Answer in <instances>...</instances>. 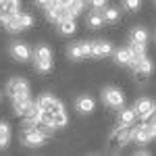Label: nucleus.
Returning <instances> with one entry per match:
<instances>
[{"mask_svg":"<svg viewBox=\"0 0 156 156\" xmlns=\"http://www.w3.org/2000/svg\"><path fill=\"white\" fill-rule=\"evenodd\" d=\"M36 102H37V106L42 108V123H46L52 129L67 127L69 115H67V110H65V104H62L56 96H52V94H42Z\"/></svg>","mask_w":156,"mask_h":156,"instance_id":"f257e3e1","label":"nucleus"},{"mask_svg":"<svg viewBox=\"0 0 156 156\" xmlns=\"http://www.w3.org/2000/svg\"><path fill=\"white\" fill-rule=\"evenodd\" d=\"M6 94L12 102V110L17 117H21L25 112V108L31 104V87H29V81L25 77H11L6 81Z\"/></svg>","mask_w":156,"mask_h":156,"instance_id":"f03ea898","label":"nucleus"},{"mask_svg":"<svg viewBox=\"0 0 156 156\" xmlns=\"http://www.w3.org/2000/svg\"><path fill=\"white\" fill-rule=\"evenodd\" d=\"M48 133L44 131L40 125H23L21 133H19V140L25 148H40L48 142Z\"/></svg>","mask_w":156,"mask_h":156,"instance_id":"7ed1b4c3","label":"nucleus"},{"mask_svg":"<svg viewBox=\"0 0 156 156\" xmlns=\"http://www.w3.org/2000/svg\"><path fill=\"white\" fill-rule=\"evenodd\" d=\"M31 58H34V67H36L37 73H42V75H46V73L52 71V65H54V60H52V50L46 46V44H37L34 52H31Z\"/></svg>","mask_w":156,"mask_h":156,"instance_id":"20e7f679","label":"nucleus"},{"mask_svg":"<svg viewBox=\"0 0 156 156\" xmlns=\"http://www.w3.org/2000/svg\"><path fill=\"white\" fill-rule=\"evenodd\" d=\"M152 140H156V121H152V123L142 121L140 125L131 127V142L144 146V144H150Z\"/></svg>","mask_w":156,"mask_h":156,"instance_id":"39448f33","label":"nucleus"},{"mask_svg":"<svg viewBox=\"0 0 156 156\" xmlns=\"http://www.w3.org/2000/svg\"><path fill=\"white\" fill-rule=\"evenodd\" d=\"M146 44H148V29L142 25L133 27L129 34V48L133 50V54H146Z\"/></svg>","mask_w":156,"mask_h":156,"instance_id":"423d86ee","label":"nucleus"},{"mask_svg":"<svg viewBox=\"0 0 156 156\" xmlns=\"http://www.w3.org/2000/svg\"><path fill=\"white\" fill-rule=\"evenodd\" d=\"M102 102L108 108H123L125 106V92L119 90V87L108 85V87L102 90Z\"/></svg>","mask_w":156,"mask_h":156,"instance_id":"0eeeda50","label":"nucleus"},{"mask_svg":"<svg viewBox=\"0 0 156 156\" xmlns=\"http://www.w3.org/2000/svg\"><path fill=\"white\" fill-rule=\"evenodd\" d=\"M154 100H150V98H137L135 100V104H133V110H135V115H137V119L140 121H150L152 119V115H154Z\"/></svg>","mask_w":156,"mask_h":156,"instance_id":"6e6552de","label":"nucleus"},{"mask_svg":"<svg viewBox=\"0 0 156 156\" xmlns=\"http://www.w3.org/2000/svg\"><path fill=\"white\" fill-rule=\"evenodd\" d=\"M9 54H11L17 62H23V65L31 58V50H29V46H27L25 42H21V40L12 42L11 46H9Z\"/></svg>","mask_w":156,"mask_h":156,"instance_id":"1a4fd4ad","label":"nucleus"},{"mask_svg":"<svg viewBox=\"0 0 156 156\" xmlns=\"http://www.w3.org/2000/svg\"><path fill=\"white\" fill-rule=\"evenodd\" d=\"M69 58L71 60H83L87 56H92V42H77V44H71L69 50H67Z\"/></svg>","mask_w":156,"mask_h":156,"instance_id":"9d476101","label":"nucleus"},{"mask_svg":"<svg viewBox=\"0 0 156 156\" xmlns=\"http://www.w3.org/2000/svg\"><path fill=\"white\" fill-rule=\"evenodd\" d=\"M21 119H23V125H40L42 123V108L37 106L36 100H31V104L25 108Z\"/></svg>","mask_w":156,"mask_h":156,"instance_id":"9b49d317","label":"nucleus"},{"mask_svg":"<svg viewBox=\"0 0 156 156\" xmlns=\"http://www.w3.org/2000/svg\"><path fill=\"white\" fill-rule=\"evenodd\" d=\"M21 11V0H0V23Z\"/></svg>","mask_w":156,"mask_h":156,"instance_id":"f8f14e48","label":"nucleus"},{"mask_svg":"<svg viewBox=\"0 0 156 156\" xmlns=\"http://www.w3.org/2000/svg\"><path fill=\"white\" fill-rule=\"evenodd\" d=\"M75 110L79 115H92L96 110V100L92 96H77V100H75Z\"/></svg>","mask_w":156,"mask_h":156,"instance_id":"ddd939ff","label":"nucleus"},{"mask_svg":"<svg viewBox=\"0 0 156 156\" xmlns=\"http://www.w3.org/2000/svg\"><path fill=\"white\" fill-rule=\"evenodd\" d=\"M112 52V44L106 40H94L92 42V58H104Z\"/></svg>","mask_w":156,"mask_h":156,"instance_id":"4468645a","label":"nucleus"},{"mask_svg":"<svg viewBox=\"0 0 156 156\" xmlns=\"http://www.w3.org/2000/svg\"><path fill=\"white\" fill-rule=\"evenodd\" d=\"M135 119H137V115H135L133 106L131 108L123 106V110H119V117H117V125H121V127H133Z\"/></svg>","mask_w":156,"mask_h":156,"instance_id":"2eb2a0df","label":"nucleus"},{"mask_svg":"<svg viewBox=\"0 0 156 156\" xmlns=\"http://www.w3.org/2000/svg\"><path fill=\"white\" fill-rule=\"evenodd\" d=\"M110 135H112V140L119 146H127L131 142V127H121V125H117Z\"/></svg>","mask_w":156,"mask_h":156,"instance_id":"dca6fc26","label":"nucleus"},{"mask_svg":"<svg viewBox=\"0 0 156 156\" xmlns=\"http://www.w3.org/2000/svg\"><path fill=\"white\" fill-rule=\"evenodd\" d=\"M102 25H104L102 11H92L87 17H85V27H87V29H100Z\"/></svg>","mask_w":156,"mask_h":156,"instance_id":"f3484780","label":"nucleus"},{"mask_svg":"<svg viewBox=\"0 0 156 156\" xmlns=\"http://www.w3.org/2000/svg\"><path fill=\"white\" fill-rule=\"evenodd\" d=\"M58 31L62 36H73L77 31V23H75V17H65L62 21H58Z\"/></svg>","mask_w":156,"mask_h":156,"instance_id":"a211bd4d","label":"nucleus"},{"mask_svg":"<svg viewBox=\"0 0 156 156\" xmlns=\"http://www.w3.org/2000/svg\"><path fill=\"white\" fill-rule=\"evenodd\" d=\"M131 58H133V52H131V48H129V46H127V48H119V50H115V62H117V65L129 67Z\"/></svg>","mask_w":156,"mask_h":156,"instance_id":"6ab92c4d","label":"nucleus"},{"mask_svg":"<svg viewBox=\"0 0 156 156\" xmlns=\"http://www.w3.org/2000/svg\"><path fill=\"white\" fill-rule=\"evenodd\" d=\"M11 144V125L6 121H0V150Z\"/></svg>","mask_w":156,"mask_h":156,"instance_id":"aec40b11","label":"nucleus"},{"mask_svg":"<svg viewBox=\"0 0 156 156\" xmlns=\"http://www.w3.org/2000/svg\"><path fill=\"white\" fill-rule=\"evenodd\" d=\"M102 17H104V23H117L121 19V12H119V9H115V6H106V9L102 11Z\"/></svg>","mask_w":156,"mask_h":156,"instance_id":"412c9836","label":"nucleus"},{"mask_svg":"<svg viewBox=\"0 0 156 156\" xmlns=\"http://www.w3.org/2000/svg\"><path fill=\"white\" fill-rule=\"evenodd\" d=\"M19 23H21V29L27 31V29L34 27V17H31L29 12H21V11H19Z\"/></svg>","mask_w":156,"mask_h":156,"instance_id":"4be33fe9","label":"nucleus"},{"mask_svg":"<svg viewBox=\"0 0 156 156\" xmlns=\"http://www.w3.org/2000/svg\"><path fill=\"white\" fill-rule=\"evenodd\" d=\"M121 4H123V9L129 12H137L142 9V0H121Z\"/></svg>","mask_w":156,"mask_h":156,"instance_id":"5701e85b","label":"nucleus"},{"mask_svg":"<svg viewBox=\"0 0 156 156\" xmlns=\"http://www.w3.org/2000/svg\"><path fill=\"white\" fill-rule=\"evenodd\" d=\"M85 2L90 4L92 11H104L106 9V0H85Z\"/></svg>","mask_w":156,"mask_h":156,"instance_id":"b1692460","label":"nucleus"},{"mask_svg":"<svg viewBox=\"0 0 156 156\" xmlns=\"http://www.w3.org/2000/svg\"><path fill=\"white\" fill-rule=\"evenodd\" d=\"M34 2H36V6H42V9H46L50 4V0H34Z\"/></svg>","mask_w":156,"mask_h":156,"instance_id":"393cba45","label":"nucleus"},{"mask_svg":"<svg viewBox=\"0 0 156 156\" xmlns=\"http://www.w3.org/2000/svg\"><path fill=\"white\" fill-rule=\"evenodd\" d=\"M135 154H137V156H150V150H144V148H140V150H135Z\"/></svg>","mask_w":156,"mask_h":156,"instance_id":"a878e982","label":"nucleus"},{"mask_svg":"<svg viewBox=\"0 0 156 156\" xmlns=\"http://www.w3.org/2000/svg\"><path fill=\"white\" fill-rule=\"evenodd\" d=\"M152 121H156V108H154V115H152Z\"/></svg>","mask_w":156,"mask_h":156,"instance_id":"bb28decb","label":"nucleus"},{"mask_svg":"<svg viewBox=\"0 0 156 156\" xmlns=\"http://www.w3.org/2000/svg\"><path fill=\"white\" fill-rule=\"evenodd\" d=\"M154 2H156V0H154Z\"/></svg>","mask_w":156,"mask_h":156,"instance_id":"cd10ccee","label":"nucleus"}]
</instances>
